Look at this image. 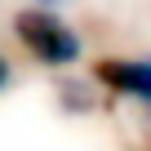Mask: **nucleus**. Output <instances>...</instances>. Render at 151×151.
<instances>
[{"label":"nucleus","instance_id":"nucleus-1","mask_svg":"<svg viewBox=\"0 0 151 151\" xmlns=\"http://www.w3.org/2000/svg\"><path fill=\"white\" fill-rule=\"evenodd\" d=\"M14 31L49 67H71L80 58V36H76V27H67L53 9H18L14 14Z\"/></svg>","mask_w":151,"mask_h":151},{"label":"nucleus","instance_id":"nucleus-3","mask_svg":"<svg viewBox=\"0 0 151 151\" xmlns=\"http://www.w3.org/2000/svg\"><path fill=\"white\" fill-rule=\"evenodd\" d=\"M9 85V62H5V53H0V89Z\"/></svg>","mask_w":151,"mask_h":151},{"label":"nucleus","instance_id":"nucleus-2","mask_svg":"<svg viewBox=\"0 0 151 151\" xmlns=\"http://www.w3.org/2000/svg\"><path fill=\"white\" fill-rule=\"evenodd\" d=\"M93 71H98V80L111 85L116 93L151 102V58H102Z\"/></svg>","mask_w":151,"mask_h":151}]
</instances>
